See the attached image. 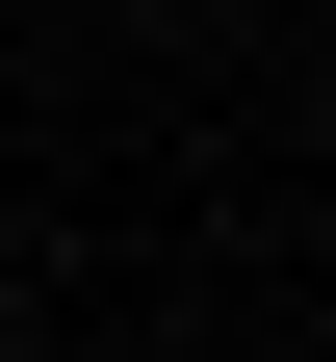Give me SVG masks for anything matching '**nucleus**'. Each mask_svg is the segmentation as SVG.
<instances>
[{"label": "nucleus", "instance_id": "nucleus-1", "mask_svg": "<svg viewBox=\"0 0 336 362\" xmlns=\"http://www.w3.org/2000/svg\"><path fill=\"white\" fill-rule=\"evenodd\" d=\"M0 362H26V337H0Z\"/></svg>", "mask_w": 336, "mask_h": 362}]
</instances>
